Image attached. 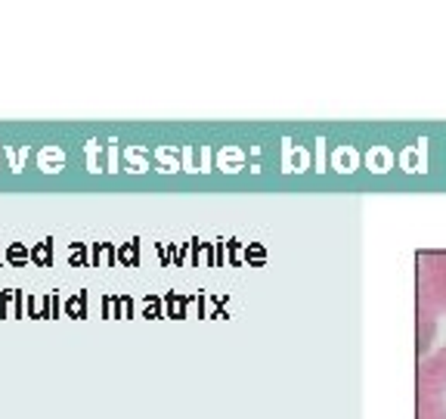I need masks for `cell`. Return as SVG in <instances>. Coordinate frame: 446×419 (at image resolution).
<instances>
[{"label": "cell", "instance_id": "6da1fadb", "mask_svg": "<svg viewBox=\"0 0 446 419\" xmlns=\"http://www.w3.org/2000/svg\"><path fill=\"white\" fill-rule=\"evenodd\" d=\"M415 292H418V348L434 332V320L446 317V252H421L415 258Z\"/></svg>", "mask_w": 446, "mask_h": 419}, {"label": "cell", "instance_id": "7a4b0ae2", "mask_svg": "<svg viewBox=\"0 0 446 419\" xmlns=\"http://www.w3.org/2000/svg\"><path fill=\"white\" fill-rule=\"evenodd\" d=\"M415 419H446V345L418 360Z\"/></svg>", "mask_w": 446, "mask_h": 419}, {"label": "cell", "instance_id": "3957f363", "mask_svg": "<svg viewBox=\"0 0 446 419\" xmlns=\"http://www.w3.org/2000/svg\"><path fill=\"white\" fill-rule=\"evenodd\" d=\"M3 261L10 267H25L31 261V249H25V243H10L3 249Z\"/></svg>", "mask_w": 446, "mask_h": 419}, {"label": "cell", "instance_id": "277c9868", "mask_svg": "<svg viewBox=\"0 0 446 419\" xmlns=\"http://www.w3.org/2000/svg\"><path fill=\"white\" fill-rule=\"evenodd\" d=\"M31 264H37V267H50L53 264V239H43V243H37L31 249Z\"/></svg>", "mask_w": 446, "mask_h": 419}, {"label": "cell", "instance_id": "5b68a950", "mask_svg": "<svg viewBox=\"0 0 446 419\" xmlns=\"http://www.w3.org/2000/svg\"><path fill=\"white\" fill-rule=\"evenodd\" d=\"M12 298H16V289H0V317L12 320Z\"/></svg>", "mask_w": 446, "mask_h": 419}, {"label": "cell", "instance_id": "8992f818", "mask_svg": "<svg viewBox=\"0 0 446 419\" xmlns=\"http://www.w3.org/2000/svg\"><path fill=\"white\" fill-rule=\"evenodd\" d=\"M84 301H87L84 292H78L74 298H68L65 301V314H68V317H84Z\"/></svg>", "mask_w": 446, "mask_h": 419}, {"label": "cell", "instance_id": "52a82bcc", "mask_svg": "<svg viewBox=\"0 0 446 419\" xmlns=\"http://www.w3.org/2000/svg\"><path fill=\"white\" fill-rule=\"evenodd\" d=\"M59 162H62V156L56 150H43L41 152V168L43 171H59Z\"/></svg>", "mask_w": 446, "mask_h": 419}, {"label": "cell", "instance_id": "ba28073f", "mask_svg": "<svg viewBox=\"0 0 446 419\" xmlns=\"http://www.w3.org/2000/svg\"><path fill=\"white\" fill-rule=\"evenodd\" d=\"M25 301H28V295H25L22 289H16V298H12V320H25Z\"/></svg>", "mask_w": 446, "mask_h": 419}, {"label": "cell", "instance_id": "9c48e42d", "mask_svg": "<svg viewBox=\"0 0 446 419\" xmlns=\"http://www.w3.org/2000/svg\"><path fill=\"white\" fill-rule=\"evenodd\" d=\"M68 261H72V264H81V261H84V245L74 243L72 249H68Z\"/></svg>", "mask_w": 446, "mask_h": 419}]
</instances>
